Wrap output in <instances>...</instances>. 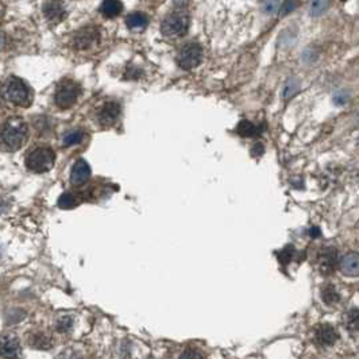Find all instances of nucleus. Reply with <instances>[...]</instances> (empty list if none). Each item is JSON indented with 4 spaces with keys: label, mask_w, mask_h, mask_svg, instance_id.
Instances as JSON below:
<instances>
[{
    "label": "nucleus",
    "mask_w": 359,
    "mask_h": 359,
    "mask_svg": "<svg viewBox=\"0 0 359 359\" xmlns=\"http://www.w3.org/2000/svg\"><path fill=\"white\" fill-rule=\"evenodd\" d=\"M3 45H4V39H3V37L0 35V50H2V47H3Z\"/></svg>",
    "instance_id": "f704fd0d"
},
{
    "label": "nucleus",
    "mask_w": 359,
    "mask_h": 359,
    "mask_svg": "<svg viewBox=\"0 0 359 359\" xmlns=\"http://www.w3.org/2000/svg\"><path fill=\"white\" fill-rule=\"evenodd\" d=\"M264 153V146L262 143H255L253 146V154L254 155H261Z\"/></svg>",
    "instance_id": "7c9ffc66"
},
{
    "label": "nucleus",
    "mask_w": 359,
    "mask_h": 359,
    "mask_svg": "<svg viewBox=\"0 0 359 359\" xmlns=\"http://www.w3.org/2000/svg\"><path fill=\"white\" fill-rule=\"evenodd\" d=\"M148 25V18L139 12H134L131 15L127 16V26L132 30H140V29H145Z\"/></svg>",
    "instance_id": "6ab92c4d"
},
{
    "label": "nucleus",
    "mask_w": 359,
    "mask_h": 359,
    "mask_svg": "<svg viewBox=\"0 0 359 359\" xmlns=\"http://www.w3.org/2000/svg\"><path fill=\"white\" fill-rule=\"evenodd\" d=\"M84 138L83 131H73L64 138V146H72V145L80 143Z\"/></svg>",
    "instance_id": "5701e85b"
},
{
    "label": "nucleus",
    "mask_w": 359,
    "mask_h": 359,
    "mask_svg": "<svg viewBox=\"0 0 359 359\" xmlns=\"http://www.w3.org/2000/svg\"><path fill=\"white\" fill-rule=\"evenodd\" d=\"M321 297H323V301L325 304H335L337 301H339V295L338 292L333 289V286H325L323 291H321Z\"/></svg>",
    "instance_id": "4be33fe9"
},
{
    "label": "nucleus",
    "mask_w": 359,
    "mask_h": 359,
    "mask_svg": "<svg viewBox=\"0 0 359 359\" xmlns=\"http://www.w3.org/2000/svg\"><path fill=\"white\" fill-rule=\"evenodd\" d=\"M3 96L15 106H26L30 102V91L27 85L14 76L4 83Z\"/></svg>",
    "instance_id": "f03ea898"
},
{
    "label": "nucleus",
    "mask_w": 359,
    "mask_h": 359,
    "mask_svg": "<svg viewBox=\"0 0 359 359\" xmlns=\"http://www.w3.org/2000/svg\"><path fill=\"white\" fill-rule=\"evenodd\" d=\"M26 165L29 169L37 173L47 172L54 165V153L47 148L35 149L33 153L27 155Z\"/></svg>",
    "instance_id": "7ed1b4c3"
},
{
    "label": "nucleus",
    "mask_w": 359,
    "mask_h": 359,
    "mask_svg": "<svg viewBox=\"0 0 359 359\" xmlns=\"http://www.w3.org/2000/svg\"><path fill=\"white\" fill-rule=\"evenodd\" d=\"M203 60V49L197 43H188L181 49L178 54V65L182 69H193L200 64Z\"/></svg>",
    "instance_id": "423d86ee"
},
{
    "label": "nucleus",
    "mask_w": 359,
    "mask_h": 359,
    "mask_svg": "<svg viewBox=\"0 0 359 359\" xmlns=\"http://www.w3.org/2000/svg\"><path fill=\"white\" fill-rule=\"evenodd\" d=\"M20 352L19 342L14 335H3L0 338V356L4 359H15Z\"/></svg>",
    "instance_id": "6e6552de"
},
{
    "label": "nucleus",
    "mask_w": 359,
    "mask_h": 359,
    "mask_svg": "<svg viewBox=\"0 0 359 359\" xmlns=\"http://www.w3.org/2000/svg\"><path fill=\"white\" fill-rule=\"evenodd\" d=\"M173 2L176 6H178V7H182V6H185V4L188 3L189 0H173Z\"/></svg>",
    "instance_id": "2f4dec72"
},
{
    "label": "nucleus",
    "mask_w": 359,
    "mask_h": 359,
    "mask_svg": "<svg viewBox=\"0 0 359 359\" xmlns=\"http://www.w3.org/2000/svg\"><path fill=\"white\" fill-rule=\"evenodd\" d=\"M91 177V167L85 159H79L70 173V181L73 185H83Z\"/></svg>",
    "instance_id": "1a4fd4ad"
},
{
    "label": "nucleus",
    "mask_w": 359,
    "mask_h": 359,
    "mask_svg": "<svg viewBox=\"0 0 359 359\" xmlns=\"http://www.w3.org/2000/svg\"><path fill=\"white\" fill-rule=\"evenodd\" d=\"M300 85H301V83H300V80L297 77H291L283 85L282 99L289 100L291 98H293L300 91Z\"/></svg>",
    "instance_id": "f3484780"
},
{
    "label": "nucleus",
    "mask_w": 359,
    "mask_h": 359,
    "mask_svg": "<svg viewBox=\"0 0 359 359\" xmlns=\"http://www.w3.org/2000/svg\"><path fill=\"white\" fill-rule=\"evenodd\" d=\"M339 268L346 276H359V254H346L339 262Z\"/></svg>",
    "instance_id": "f8f14e48"
},
{
    "label": "nucleus",
    "mask_w": 359,
    "mask_h": 359,
    "mask_svg": "<svg viewBox=\"0 0 359 359\" xmlns=\"http://www.w3.org/2000/svg\"><path fill=\"white\" fill-rule=\"evenodd\" d=\"M189 18L185 12L177 11L167 15L163 19L162 25H161V31L165 35L169 37H178V35H184L188 30Z\"/></svg>",
    "instance_id": "20e7f679"
},
{
    "label": "nucleus",
    "mask_w": 359,
    "mask_h": 359,
    "mask_svg": "<svg viewBox=\"0 0 359 359\" xmlns=\"http://www.w3.org/2000/svg\"><path fill=\"white\" fill-rule=\"evenodd\" d=\"M119 112H121L119 104H116V103H113V102L107 103L106 106L102 108L100 113H99V121H100V125L104 126V127L112 126L113 123L116 122L117 116H119Z\"/></svg>",
    "instance_id": "9b49d317"
},
{
    "label": "nucleus",
    "mask_w": 359,
    "mask_h": 359,
    "mask_svg": "<svg viewBox=\"0 0 359 359\" xmlns=\"http://www.w3.org/2000/svg\"><path fill=\"white\" fill-rule=\"evenodd\" d=\"M333 102L339 104V106H343V104H346L348 102V94L344 93V92H339V93L333 96Z\"/></svg>",
    "instance_id": "c756f323"
},
{
    "label": "nucleus",
    "mask_w": 359,
    "mask_h": 359,
    "mask_svg": "<svg viewBox=\"0 0 359 359\" xmlns=\"http://www.w3.org/2000/svg\"><path fill=\"white\" fill-rule=\"evenodd\" d=\"M315 339H316V342H318L319 344H321V346H331V344H333L337 342L338 333L331 325L321 324L316 328Z\"/></svg>",
    "instance_id": "ddd939ff"
},
{
    "label": "nucleus",
    "mask_w": 359,
    "mask_h": 359,
    "mask_svg": "<svg viewBox=\"0 0 359 359\" xmlns=\"http://www.w3.org/2000/svg\"><path fill=\"white\" fill-rule=\"evenodd\" d=\"M29 344H30L31 347L37 348V350H47V348L52 347L53 342H52V339L49 337H46L45 333L38 332L34 333L33 337H30Z\"/></svg>",
    "instance_id": "dca6fc26"
},
{
    "label": "nucleus",
    "mask_w": 359,
    "mask_h": 359,
    "mask_svg": "<svg viewBox=\"0 0 359 359\" xmlns=\"http://www.w3.org/2000/svg\"><path fill=\"white\" fill-rule=\"evenodd\" d=\"M328 4H329L328 0H312V3H310V15L312 16L323 15V14L327 11Z\"/></svg>",
    "instance_id": "aec40b11"
},
{
    "label": "nucleus",
    "mask_w": 359,
    "mask_h": 359,
    "mask_svg": "<svg viewBox=\"0 0 359 359\" xmlns=\"http://www.w3.org/2000/svg\"><path fill=\"white\" fill-rule=\"evenodd\" d=\"M43 14L50 22L58 23L62 20V18L65 16V7L64 4L58 2V0H53V2H49V3L45 4L43 7Z\"/></svg>",
    "instance_id": "4468645a"
},
{
    "label": "nucleus",
    "mask_w": 359,
    "mask_h": 359,
    "mask_svg": "<svg viewBox=\"0 0 359 359\" xmlns=\"http://www.w3.org/2000/svg\"><path fill=\"white\" fill-rule=\"evenodd\" d=\"M262 130L258 129L257 126L251 123L249 121H242L238 126V134L246 138H251V136H257L261 134Z\"/></svg>",
    "instance_id": "a211bd4d"
},
{
    "label": "nucleus",
    "mask_w": 359,
    "mask_h": 359,
    "mask_svg": "<svg viewBox=\"0 0 359 359\" xmlns=\"http://www.w3.org/2000/svg\"><path fill=\"white\" fill-rule=\"evenodd\" d=\"M27 138V126L20 117H11L0 127V143L4 149L15 151L20 149Z\"/></svg>",
    "instance_id": "f257e3e1"
},
{
    "label": "nucleus",
    "mask_w": 359,
    "mask_h": 359,
    "mask_svg": "<svg viewBox=\"0 0 359 359\" xmlns=\"http://www.w3.org/2000/svg\"><path fill=\"white\" fill-rule=\"evenodd\" d=\"M80 94L79 85L72 80H64L56 92V104L61 108H69L75 104Z\"/></svg>",
    "instance_id": "39448f33"
},
{
    "label": "nucleus",
    "mask_w": 359,
    "mask_h": 359,
    "mask_svg": "<svg viewBox=\"0 0 359 359\" xmlns=\"http://www.w3.org/2000/svg\"><path fill=\"white\" fill-rule=\"evenodd\" d=\"M295 8H296L295 0H283V3L282 6H281V10H280V16H286L288 14H291Z\"/></svg>",
    "instance_id": "bb28decb"
},
{
    "label": "nucleus",
    "mask_w": 359,
    "mask_h": 359,
    "mask_svg": "<svg viewBox=\"0 0 359 359\" xmlns=\"http://www.w3.org/2000/svg\"><path fill=\"white\" fill-rule=\"evenodd\" d=\"M338 265V257L337 251L333 249H327L323 250L319 255L318 259V266L323 274H331L335 270Z\"/></svg>",
    "instance_id": "9d476101"
},
{
    "label": "nucleus",
    "mask_w": 359,
    "mask_h": 359,
    "mask_svg": "<svg viewBox=\"0 0 359 359\" xmlns=\"http://www.w3.org/2000/svg\"><path fill=\"white\" fill-rule=\"evenodd\" d=\"M77 204H79V200H77V197H76L75 195H72V193H64V195L58 199V205H60V208H64V209L75 208Z\"/></svg>",
    "instance_id": "412c9836"
},
{
    "label": "nucleus",
    "mask_w": 359,
    "mask_h": 359,
    "mask_svg": "<svg viewBox=\"0 0 359 359\" xmlns=\"http://www.w3.org/2000/svg\"><path fill=\"white\" fill-rule=\"evenodd\" d=\"M281 0H262V10L266 14H273L277 11V8L280 6Z\"/></svg>",
    "instance_id": "a878e982"
},
{
    "label": "nucleus",
    "mask_w": 359,
    "mask_h": 359,
    "mask_svg": "<svg viewBox=\"0 0 359 359\" xmlns=\"http://www.w3.org/2000/svg\"><path fill=\"white\" fill-rule=\"evenodd\" d=\"M180 359H203V355H201L200 351H197L195 348H188V350L182 352Z\"/></svg>",
    "instance_id": "cd10ccee"
},
{
    "label": "nucleus",
    "mask_w": 359,
    "mask_h": 359,
    "mask_svg": "<svg viewBox=\"0 0 359 359\" xmlns=\"http://www.w3.org/2000/svg\"><path fill=\"white\" fill-rule=\"evenodd\" d=\"M3 12H4V7H3V4L0 3V18H2V15H3Z\"/></svg>",
    "instance_id": "72a5a7b5"
},
{
    "label": "nucleus",
    "mask_w": 359,
    "mask_h": 359,
    "mask_svg": "<svg viewBox=\"0 0 359 359\" xmlns=\"http://www.w3.org/2000/svg\"><path fill=\"white\" fill-rule=\"evenodd\" d=\"M295 255V249L292 246H288L286 249H283L280 254H278V259L281 264H289L292 261V258Z\"/></svg>",
    "instance_id": "393cba45"
},
{
    "label": "nucleus",
    "mask_w": 359,
    "mask_h": 359,
    "mask_svg": "<svg viewBox=\"0 0 359 359\" xmlns=\"http://www.w3.org/2000/svg\"><path fill=\"white\" fill-rule=\"evenodd\" d=\"M100 11L107 18H115L122 12V3L119 0H104Z\"/></svg>",
    "instance_id": "2eb2a0df"
},
{
    "label": "nucleus",
    "mask_w": 359,
    "mask_h": 359,
    "mask_svg": "<svg viewBox=\"0 0 359 359\" xmlns=\"http://www.w3.org/2000/svg\"><path fill=\"white\" fill-rule=\"evenodd\" d=\"M99 33L93 27H87L76 33L75 38H73V46L76 49L84 50L88 49L89 46H92L94 42L98 41Z\"/></svg>",
    "instance_id": "0eeeda50"
},
{
    "label": "nucleus",
    "mask_w": 359,
    "mask_h": 359,
    "mask_svg": "<svg viewBox=\"0 0 359 359\" xmlns=\"http://www.w3.org/2000/svg\"><path fill=\"white\" fill-rule=\"evenodd\" d=\"M70 327H72V319L70 318H62L58 320V323H57V329H58L60 332L68 331Z\"/></svg>",
    "instance_id": "c85d7f7f"
},
{
    "label": "nucleus",
    "mask_w": 359,
    "mask_h": 359,
    "mask_svg": "<svg viewBox=\"0 0 359 359\" xmlns=\"http://www.w3.org/2000/svg\"><path fill=\"white\" fill-rule=\"evenodd\" d=\"M347 327L354 331H359V309H352L347 315Z\"/></svg>",
    "instance_id": "b1692460"
},
{
    "label": "nucleus",
    "mask_w": 359,
    "mask_h": 359,
    "mask_svg": "<svg viewBox=\"0 0 359 359\" xmlns=\"http://www.w3.org/2000/svg\"><path fill=\"white\" fill-rule=\"evenodd\" d=\"M310 235H312V238H315V236H319V235H320V231H319V228L314 227V228L310 230Z\"/></svg>",
    "instance_id": "473e14b6"
}]
</instances>
